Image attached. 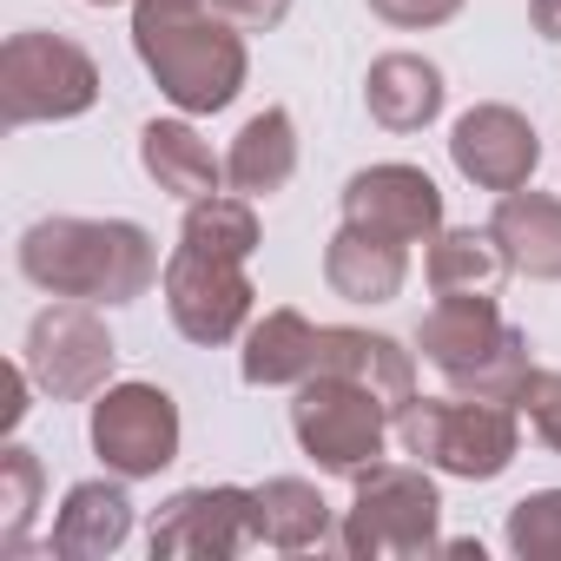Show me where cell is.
Segmentation results:
<instances>
[{"label":"cell","mask_w":561,"mask_h":561,"mask_svg":"<svg viewBox=\"0 0 561 561\" xmlns=\"http://www.w3.org/2000/svg\"><path fill=\"white\" fill-rule=\"evenodd\" d=\"M159 271V244L133 218H41L21 231V277L47 298L133 305Z\"/></svg>","instance_id":"1"},{"label":"cell","mask_w":561,"mask_h":561,"mask_svg":"<svg viewBox=\"0 0 561 561\" xmlns=\"http://www.w3.org/2000/svg\"><path fill=\"white\" fill-rule=\"evenodd\" d=\"M133 47L179 113H225L244 87V27L211 0H139Z\"/></svg>","instance_id":"2"},{"label":"cell","mask_w":561,"mask_h":561,"mask_svg":"<svg viewBox=\"0 0 561 561\" xmlns=\"http://www.w3.org/2000/svg\"><path fill=\"white\" fill-rule=\"evenodd\" d=\"M416 351L449 377L456 397L515 403V390L528 383V337L502 324L489 291H436L416 324Z\"/></svg>","instance_id":"3"},{"label":"cell","mask_w":561,"mask_h":561,"mask_svg":"<svg viewBox=\"0 0 561 561\" xmlns=\"http://www.w3.org/2000/svg\"><path fill=\"white\" fill-rule=\"evenodd\" d=\"M397 443L423 469L462 476V482H495L515 462V403H482V397H410L397 410Z\"/></svg>","instance_id":"4"},{"label":"cell","mask_w":561,"mask_h":561,"mask_svg":"<svg viewBox=\"0 0 561 561\" xmlns=\"http://www.w3.org/2000/svg\"><path fill=\"white\" fill-rule=\"evenodd\" d=\"M351 482H357V502H351V515L337 528V548L351 561H377V554H403V561L443 554V535H436L443 495L423 476V462H370Z\"/></svg>","instance_id":"5"},{"label":"cell","mask_w":561,"mask_h":561,"mask_svg":"<svg viewBox=\"0 0 561 561\" xmlns=\"http://www.w3.org/2000/svg\"><path fill=\"white\" fill-rule=\"evenodd\" d=\"M291 430L298 449L331 469V476H364L370 462H383V436L397 430V410L351 377H305L298 403H291Z\"/></svg>","instance_id":"6"},{"label":"cell","mask_w":561,"mask_h":561,"mask_svg":"<svg viewBox=\"0 0 561 561\" xmlns=\"http://www.w3.org/2000/svg\"><path fill=\"white\" fill-rule=\"evenodd\" d=\"M100 100V67L67 34H14L0 47V119L41 126V119H80Z\"/></svg>","instance_id":"7"},{"label":"cell","mask_w":561,"mask_h":561,"mask_svg":"<svg viewBox=\"0 0 561 561\" xmlns=\"http://www.w3.org/2000/svg\"><path fill=\"white\" fill-rule=\"evenodd\" d=\"M113 331L93 318V305H80V298H67V305H54V311H41L34 324H27V370H34V383L54 397V403H87V397H100L106 383H113Z\"/></svg>","instance_id":"8"},{"label":"cell","mask_w":561,"mask_h":561,"mask_svg":"<svg viewBox=\"0 0 561 561\" xmlns=\"http://www.w3.org/2000/svg\"><path fill=\"white\" fill-rule=\"evenodd\" d=\"M93 449L126 482L159 476L179 456V403L159 383H106L93 403Z\"/></svg>","instance_id":"9"},{"label":"cell","mask_w":561,"mask_h":561,"mask_svg":"<svg viewBox=\"0 0 561 561\" xmlns=\"http://www.w3.org/2000/svg\"><path fill=\"white\" fill-rule=\"evenodd\" d=\"M159 285H165V311H172L179 337H192V344H231L251 318V298H257L238 257H211L192 244H179L165 257Z\"/></svg>","instance_id":"10"},{"label":"cell","mask_w":561,"mask_h":561,"mask_svg":"<svg viewBox=\"0 0 561 561\" xmlns=\"http://www.w3.org/2000/svg\"><path fill=\"white\" fill-rule=\"evenodd\" d=\"M257 541L251 489H179L152 515V561H231Z\"/></svg>","instance_id":"11"},{"label":"cell","mask_w":561,"mask_h":561,"mask_svg":"<svg viewBox=\"0 0 561 561\" xmlns=\"http://www.w3.org/2000/svg\"><path fill=\"white\" fill-rule=\"evenodd\" d=\"M344 225H364L397 244H430L443 231V192L416 165H364L344 185Z\"/></svg>","instance_id":"12"},{"label":"cell","mask_w":561,"mask_h":561,"mask_svg":"<svg viewBox=\"0 0 561 561\" xmlns=\"http://www.w3.org/2000/svg\"><path fill=\"white\" fill-rule=\"evenodd\" d=\"M449 159L482 192H522L541 159V139L515 106H469L449 133Z\"/></svg>","instance_id":"13"},{"label":"cell","mask_w":561,"mask_h":561,"mask_svg":"<svg viewBox=\"0 0 561 561\" xmlns=\"http://www.w3.org/2000/svg\"><path fill=\"white\" fill-rule=\"evenodd\" d=\"M311 377H351L370 383L390 410H403L416 397V364L397 337L383 331H351V324H318V370Z\"/></svg>","instance_id":"14"},{"label":"cell","mask_w":561,"mask_h":561,"mask_svg":"<svg viewBox=\"0 0 561 561\" xmlns=\"http://www.w3.org/2000/svg\"><path fill=\"white\" fill-rule=\"evenodd\" d=\"M324 277L351 305H390L403 291V277H410V244L377 238L364 225H337V238L324 244Z\"/></svg>","instance_id":"15"},{"label":"cell","mask_w":561,"mask_h":561,"mask_svg":"<svg viewBox=\"0 0 561 561\" xmlns=\"http://www.w3.org/2000/svg\"><path fill=\"white\" fill-rule=\"evenodd\" d=\"M298 172V126L285 106H264L244 119V133L231 139L225 152V185L238 198H271V192H285Z\"/></svg>","instance_id":"16"},{"label":"cell","mask_w":561,"mask_h":561,"mask_svg":"<svg viewBox=\"0 0 561 561\" xmlns=\"http://www.w3.org/2000/svg\"><path fill=\"white\" fill-rule=\"evenodd\" d=\"M364 106H370V119L383 133H423L443 113V73H436V60H423V54H383V60H370Z\"/></svg>","instance_id":"17"},{"label":"cell","mask_w":561,"mask_h":561,"mask_svg":"<svg viewBox=\"0 0 561 561\" xmlns=\"http://www.w3.org/2000/svg\"><path fill=\"white\" fill-rule=\"evenodd\" d=\"M126 482V476H119ZM119 482H73L60 515H54V554L67 561H100L133 535V502Z\"/></svg>","instance_id":"18"},{"label":"cell","mask_w":561,"mask_h":561,"mask_svg":"<svg viewBox=\"0 0 561 561\" xmlns=\"http://www.w3.org/2000/svg\"><path fill=\"white\" fill-rule=\"evenodd\" d=\"M489 231L502 238L515 271L541 277V285H561V198H548V192H502Z\"/></svg>","instance_id":"19"},{"label":"cell","mask_w":561,"mask_h":561,"mask_svg":"<svg viewBox=\"0 0 561 561\" xmlns=\"http://www.w3.org/2000/svg\"><path fill=\"white\" fill-rule=\"evenodd\" d=\"M139 165L152 172L159 192H179L185 205H192V198H211L218 179H225V159H218V152L198 139V126H185V119H152V126L139 133Z\"/></svg>","instance_id":"20"},{"label":"cell","mask_w":561,"mask_h":561,"mask_svg":"<svg viewBox=\"0 0 561 561\" xmlns=\"http://www.w3.org/2000/svg\"><path fill=\"white\" fill-rule=\"evenodd\" d=\"M244 383L251 390H277V383H305L318 370V324L305 311H264L244 331Z\"/></svg>","instance_id":"21"},{"label":"cell","mask_w":561,"mask_h":561,"mask_svg":"<svg viewBox=\"0 0 561 561\" xmlns=\"http://www.w3.org/2000/svg\"><path fill=\"white\" fill-rule=\"evenodd\" d=\"M251 515H257V541L264 548L298 554V548H324L331 541V502L305 476H271L264 489H251Z\"/></svg>","instance_id":"22"},{"label":"cell","mask_w":561,"mask_h":561,"mask_svg":"<svg viewBox=\"0 0 561 561\" xmlns=\"http://www.w3.org/2000/svg\"><path fill=\"white\" fill-rule=\"evenodd\" d=\"M502 271H515V264H508V251H502V238L489 225L482 231L462 225V231L430 238V285L436 291H495Z\"/></svg>","instance_id":"23"},{"label":"cell","mask_w":561,"mask_h":561,"mask_svg":"<svg viewBox=\"0 0 561 561\" xmlns=\"http://www.w3.org/2000/svg\"><path fill=\"white\" fill-rule=\"evenodd\" d=\"M179 244L244 264V257L257 251V211H251V198H225V192L192 198V205H185V225H179Z\"/></svg>","instance_id":"24"},{"label":"cell","mask_w":561,"mask_h":561,"mask_svg":"<svg viewBox=\"0 0 561 561\" xmlns=\"http://www.w3.org/2000/svg\"><path fill=\"white\" fill-rule=\"evenodd\" d=\"M34 508H41V456L8 443L0 449V554H27Z\"/></svg>","instance_id":"25"},{"label":"cell","mask_w":561,"mask_h":561,"mask_svg":"<svg viewBox=\"0 0 561 561\" xmlns=\"http://www.w3.org/2000/svg\"><path fill=\"white\" fill-rule=\"evenodd\" d=\"M508 554L561 561V489H535L508 508Z\"/></svg>","instance_id":"26"},{"label":"cell","mask_w":561,"mask_h":561,"mask_svg":"<svg viewBox=\"0 0 561 561\" xmlns=\"http://www.w3.org/2000/svg\"><path fill=\"white\" fill-rule=\"evenodd\" d=\"M515 416L528 423L535 443L561 449V370H528V383L515 390Z\"/></svg>","instance_id":"27"},{"label":"cell","mask_w":561,"mask_h":561,"mask_svg":"<svg viewBox=\"0 0 561 561\" xmlns=\"http://www.w3.org/2000/svg\"><path fill=\"white\" fill-rule=\"evenodd\" d=\"M370 14L390 27H443L462 14V0H370Z\"/></svg>","instance_id":"28"},{"label":"cell","mask_w":561,"mask_h":561,"mask_svg":"<svg viewBox=\"0 0 561 561\" xmlns=\"http://www.w3.org/2000/svg\"><path fill=\"white\" fill-rule=\"evenodd\" d=\"M211 8H218L231 27H244V34H271L277 21L291 14V0H211Z\"/></svg>","instance_id":"29"},{"label":"cell","mask_w":561,"mask_h":561,"mask_svg":"<svg viewBox=\"0 0 561 561\" xmlns=\"http://www.w3.org/2000/svg\"><path fill=\"white\" fill-rule=\"evenodd\" d=\"M27 383H34L27 364H8V370H0V430H14V423L27 416Z\"/></svg>","instance_id":"30"},{"label":"cell","mask_w":561,"mask_h":561,"mask_svg":"<svg viewBox=\"0 0 561 561\" xmlns=\"http://www.w3.org/2000/svg\"><path fill=\"white\" fill-rule=\"evenodd\" d=\"M528 21H535V34H541V41H554V47H561V0H535Z\"/></svg>","instance_id":"31"},{"label":"cell","mask_w":561,"mask_h":561,"mask_svg":"<svg viewBox=\"0 0 561 561\" xmlns=\"http://www.w3.org/2000/svg\"><path fill=\"white\" fill-rule=\"evenodd\" d=\"M87 8H119V0H87Z\"/></svg>","instance_id":"32"}]
</instances>
